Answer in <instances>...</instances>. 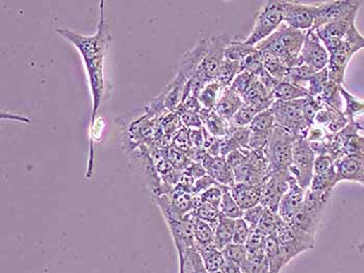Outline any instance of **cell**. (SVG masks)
<instances>
[{"label": "cell", "instance_id": "6da1fadb", "mask_svg": "<svg viewBox=\"0 0 364 273\" xmlns=\"http://www.w3.org/2000/svg\"><path fill=\"white\" fill-rule=\"evenodd\" d=\"M99 4V23L97 25V32L93 36H84V35L77 34L68 28H56V30L60 36L67 39L69 42L77 48L84 59V65H86L84 67H86L89 83H90L92 100H93L91 126L97 119L98 110L101 106L104 94H106V82L104 67H106L108 45L112 40L110 30H108L106 10H104L106 2L100 1Z\"/></svg>", "mask_w": 364, "mask_h": 273}, {"label": "cell", "instance_id": "7a4b0ae2", "mask_svg": "<svg viewBox=\"0 0 364 273\" xmlns=\"http://www.w3.org/2000/svg\"><path fill=\"white\" fill-rule=\"evenodd\" d=\"M306 32L283 23L272 36L255 47L261 54L280 59L291 69L298 66L299 56L304 44Z\"/></svg>", "mask_w": 364, "mask_h": 273}, {"label": "cell", "instance_id": "3957f363", "mask_svg": "<svg viewBox=\"0 0 364 273\" xmlns=\"http://www.w3.org/2000/svg\"><path fill=\"white\" fill-rule=\"evenodd\" d=\"M296 137L293 133L276 126L270 135L265 150L269 161L270 172H289L293 164V147Z\"/></svg>", "mask_w": 364, "mask_h": 273}, {"label": "cell", "instance_id": "277c9868", "mask_svg": "<svg viewBox=\"0 0 364 273\" xmlns=\"http://www.w3.org/2000/svg\"><path fill=\"white\" fill-rule=\"evenodd\" d=\"M283 23H284V17H283L282 0L267 1L257 12L254 25L250 34L241 40L246 44L255 47L272 36Z\"/></svg>", "mask_w": 364, "mask_h": 273}, {"label": "cell", "instance_id": "5b68a950", "mask_svg": "<svg viewBox=\"0 0 364 273\" xmlns=\"http://www.w3.org/2000/svg\"><path fill=\"white\" fill-rule=\"evenodd\" d=\"M272 109L275 113L276 126L293 133L296 137L306 138L313 126L305 118L302 99L275 102Z\"/></svg>", "mask_w": 364, "mask_h": 273}, {"label": "cell", "instance_id": "8992f818", "mask_svg": "<svg viewBox=\"0 0 364 273\" xmlns=\"http://www.w3.org/2000/svg\"><path fill=\"white\" fill-rule=\"evenodd\" d=\"M231 41L232 39L229 34H220L208 38L206 54L196 74L204 84L215 80L220 67L225 60L226 48Z\"/></svg>", "mask_w": 364, "mask_h": 273}, {"label": "cell", "instance_id": "52a82bcc", "mask_svg": "<svg viewBox=\"0 0 364 273\" xmlns=\"http://www.w3.org/2000/svg\"><path fill=\"white\" fill-rule=\"evenodd\" d=\"M317 154L306 138H296L293 147V164L291 174L303 189L308 190L313 178V168Z\"/></svg>", "mask_w": 364, "mask_h": 273}, {"label": "cell", "instance_id": "ba28073f", "mask_svg": "<svg viewBox=\"0 0 364 273\" xmlns=\"http://www.w3.org/2000/svg\"><path fill=\"white\" fill-rule=\"evenodd\" d=\"M329 52L315 30H308L298 59V66H304L313 73L327 68Z\"/></svg>", "mask_w": 364, "mask_h": 273}, {"label": "cell", "instance_id": "9c48e42d", "mask_svg": "<svg viewBox=\"0 0 364 273\" xmlns=\"http://www.w3.org/2000/svg\"><path fill=\"white\" fill-rule=\"evenodd\" d=\"M284 24L295 30L308 32L313 28L318 12L317 4L282 0Z\"/></svg>", "mask_w": 364, "mask_h": 273}, {"label": "cell", "instance_id": "30bf717a", "mask_svg": "<svg viewBox=\"0 0 364 273\" xmlns=\"http://www.w3.org/2000/svg\"><path fill=\"white\" fill-rule=\"evenodd\" d=\"M363 1L357 0H332V1L318 2L317 17L313 30H318L326 24L334 23L351 13L359 11Z\"/></svg>", "mask_w": 364, "mask_h": 273}, {"label": "cell", "instance_id": "8fae6325", "mask_svg": "<svg viewBox=\"0 0 364 273\" xmlns=\"http://www.w3.org/2000/svg\"><path fill=\"white\" fill-rule=\"evenodd\" d=\"M306 191L307 190L303 189L299 185L293 176L289 182V190L285 192L280 204H279L278 215L283 222L291 224L294 218L300 213L304 205Z\"/></svg>", "mask_w": 364, "mask_h": 273}, {"label": "cell", "instance_id": "7c38bea8", "mask_svg": "<svg viewBox=\"0 0 364 273\" xmlns=\"http://www.w3.org/2000/svg\"><path fill=\"white\" fill-rule=\"evenodd\" d=\"M202 165L206 174L213 178L219 185L231 188L235 183L234 174L227 163L226 158L211 157L208 154L205 157Z\"/></svg>", "mask_w": 364, "mask_h": 273}, {"label": "cell", "instance_id": "4fadbf2b", "mask_svg": "<svg viewBox=\"0 0 364 273\" xmlns=\"http://www.w3.org/2000/svg\"><path fill=\"white\" fill-rule=\"evenodd\" d=\"M334 164L339 183L354 182L364 186V159L344 156Z\"/></svg>", "mask_w": 364, "mask_h": 273}, {"label": "cell", "instance_id": "5bb4252c", "mask_svg": "<svg viewBox=\"0 0 364 273\" xmlns=\"http://www.w3.org/2000/svg\"><path fill=\"white\" fill-rule=\"evenodd\" d=\"M207 44H208V38L202 39L196 44L195 47L192 48L187 54L182 56V62L177 70L178 75L182 76L189 82L197 74L198 68L206 54Z\"/></svg>", "mask_w": 364, "mask_h": 273}, {"label": "cell", "instance_id": "9a60e30c", "mask_svg": "<svg viewBox=\"0 0 364 273\" xmlns=\"http://www.w3.org/2000/svg\"><path fill=\"white\" fill-rule=\"evenodd\" d=\"M357 13H358V11L351 13L348 16L334 21V23L326 24V25L315 30V32H317L322 43L329 42V41L342 40L348 30H350L351 26L356 23Z\"/></svg>", "mask_w": 364, "mask_h": 273}, {"label": "cell", "instance_id": "2e32d148", "mask_svg": "<svg viewBox=\"0 0 364 273\" xmlns=\"http://www.w3.org/2000/svg\"><path fill=\"white\" fill-rule=\"evenodd\" d=\"M263 187V186L252 185V183H235L230 188V192L241 210L245 211L254 205L261 204Z\"/></svg>", "mask_w": 364, "mask_h": 273}, {"label": "cell", "instance_id": "e0dca14e", "mask_svg": "<svg viewBox=\"0 0 364 273\" xmlns=\"http://www.w3.org/2000/svg\"><path fill=\"white\" fill-rule=\"evenodd\" d=\"M245 104L241 95L234 90L228 87L224 88L221 92L219 100H218L217 106L215 111L226 121L230 122L235 113Z\"/></svg>", "mask_w": 364, "mask_h": 273}, {"label": "cell", "instance_id": "ac0fdd59", "mask_svg": "<svg viewBox=\"0 0 364 273\" xmlns=\"http://www.w3.org/2000/svg\"><path fill=\"white\" fill-rule=\"evenodd\" d=\"M244 102L258 112L271 108L275 102L273 94L271 93L258 80L243 96Z\"/></svg>", "mask_w": 364, "mask_h": 273}, {"label": "cell", "instance_id": "d6986e66", "mask_svg": "<svg viewBox=\"0 0 364 273\" xmlns=\"http://www.w3.org/2000/svg\"><path fill=\"white\" fill-rule=\"evenodd\" d=\"M222 253L225 259V265L222 270L225 273H241V266L248 257L245 245L231 243L226 246Z\"/></svg>", "mask_w": 364, "mask_h": 273}, {"label": "cell", "instance_id": "ffe728a7", "mask_svg": "<svg viewBox=\"0 0 364 273\" xmlns=\"http://www.w3.org/2000/svg\"><path fill=\"white\" fill-rule=\"evenodd\" d=\"M203 128L211 136L223 138L227 135L229 122L218 114L215 110L208 111L202 109L199 112Z\"/></svg>", "mask_w": 364, "mask_h": 273}, {"label": "cell", "instance_id": "44dd1931", "mask_svg": "<svg viewBox=\"0 0 364 273\" xmlns=\"http://www.w3.org/2000/svg\"><path fill=\"white\" fill-rule=\"evenodd\" d=\"M177 253L178 261L183 273H209L196 246L184 250H178Z\"/></svg>", "mask_w": 364, "mask_h": 273}, {"label": "cell", "instance_id": "7402d4cb", "mask_svg": "<svg viewBox=\"0 0 364 273\" xmlns=\"http://www.w3.org/2000/svg\"><path fill=\"white\" fill-rule=\"evenodd\" d=\"M234 226V219L223 215L220 216L219 224L215 229V238H213V245L218 250H223L226 246L232 243Z\"/></svg>", "mask_w": 364, "mask_h": 273}, {"label": "cell", "instance_id": "603a6c76", "mask_svg": "<svg viewBox=\"0 0 364 273\" xmlns=\"http://www.w3.org/2000/svg\"><path fill=\"white\" fill-rule=\"evenodd\" d=\"M194 238H195V246L197 250L213 245V238H215V229L211 228L208 224L199 219L194 212L193 218Z\"/></svg>", "mask_w": 364, "mask_h": 273}, {"label": "cell", "instance_id": "cb8c5ba5", "mask_svg": "<svg viewBox=\"0 0 364 273\" xmlns=\"http://www.w3.org/2000/svg\"><path fill=\"white\" fill-rule=\"evenodd\" d=\"M272 94L275 102H294L308 96L306 90L289 82H279Z\"/></svg>", "mask_w": 364, "mask_h": 273}, {"label": "cell", "instance_id": "d4e9b609", "mask_svg": "<svg viewBox=\"0 0 364 273\" xmlns=\"http://www.w3.org/2000/svg\"><path fill=\"white\" fill-rule=\"evenodd\" d=\"M222 90H223V88L217 80L207 83L200 92L199 96H198L202 109L208 111L215 110Z\"/></svg>", "mask_w": 364, "mask_h": 273}, {"label": "cell", "instance_id": "484cf974", "mask_svg": "<svg viewBox=\"0 0 364 273\" xmlns=\"http://www.w3.org/2000/svg\"><path fill=\"white\" fill-rule=\"evenodd\" d=\"M197 250L201 255L207 272H218V270H221L223 266L225 265L223 253H222V250H218L213 244V245L206 246V248H199Z\"/></svg>", "mask_w": 364, "mask_h": 273}, {"label": "cell", "instance_id": "4316f807", "mask_svg": "<svg viewBox=\"0 0 364 273\" xmlns=\"http://www.w3.org/2000/svg\"><path fill=\"white\" fill-rule=\"evenodd\" d=\"M337 183L339 180H337V169L334 167L324 174H313L308 190L313 192L333 191Z\"/></svg>", "mask_w": 364, "mask_h": 273}, {"label": "cell", "instance_id": "83f0119b", "mask_svg": "<svg viewBox=\"0 0 364 273\" xmlns=\"http://www.w3.org/2000/svg\"><path fill=\"white\" fill-rule=\"evenodd\" d=\"M263 250H265L268 265H269V273H280L283 265L280 255H279V242L276 236L267 237Z\"/></svg>", "mask_w": 364, "mask_h": 273}, {"label": "cell", "instance_id": "f1b7e54d", "mask_svg": "<svg viewBox=\"0 0 364 273\" xmlns=\"http://www.w3.org/2000/svg\"><path fill=\"white\" fill-rule=\"evenodd\" d=\"M263 68L267 70L278 82H285L291 68L280 59L263 54Z\"/></svg>", "mask_w": 364, "mask_h": 273}, {"label": "cell", "instance_id": "f546056e", "mask_svg": "<svg viewBox=\"0 0 364 273\" xmlns=\"http://www.w3.org/2000/svg\"><path fill=\"white\" fill-rule=\"evenodd\" d=\"M241 72V63L225 59L220 67L215 80L221 85L222 88H228L232 85L237 74Z\"/></svg>", "mask_w": 364, "mask_h": 273}, {"label": "cell", "instance_id": "4dcf8cb0", "mask_svg": "<svg viewBox=\"0 0 364 273\" xmlns=\"http://www.w3.org/2000/svg\"><path fill=\"white\" fill-rule=\"evenodd\" d=\"M341 87L329 80L328 84L325 87L324 91H322V95L319 98L327 106L344 112V100L341 93Z\"/></svg>", "mask_w": 364, "mask_h": 273}, {"label": "cell", "instance_id": "1f68e13d", "mask_svg": "<svg viewBox=\"0 0 364 273\" xmlns=\"http://www.w3.org/2000/svg\"><path fill=\"white\" fill-rule=\"evenodd\" d=\"M341 93L342 98H344V104H346L344 113L350 121H354L355 118H356L357 116L364 114L363 99H361V98L357 97V96L353 95L352 93L346 91L344 86L341 88Z\"/></svg>", "mask_w": 364, "mask_h": 273}, {"label": "cell", "instance_id": "d6a6232c", "mask_svg": "<svg viewBox=\"0 0 364 273\" xmlns=\"http://www.w3.org/2000/svg\"><path fill=\"white\" fill-rule=\"evenodd\" d=\"M223 198H222L221 205H220V213L221 215L231 218V219H239L243 217L244 210L239 207L237 200L233 198L230 192V188L224 187L223 186Z\"/></svg>", "mask_w": 364, "mask_h": 273}, {"label": "cell", "instance_id": "836d02e7", "mask_svg": "<svg viewBox=\"0 0 364 273\" xmlns=\"http://www.w3.org/2000/svg\"><path fill=\"white\" fill-rule=\"evenodd\" d=\"M241 273H269L267 257L265 250L248 255L245 263L241 266Z\"/></svg>", "mask_w": 364, "mask_h": 273}, {"label": "cell", "instance_id": "e575fe53", "mask_svg": "<svg viewBox=\"0 0 364 273\" xmlns=\"http://www.w3.org/2000/svg\"><path fill=\"white\" fill-rule=\"evenodd\" d=\"M275 126H276V119H275V113L271 107V108L261 111L255 116L254 120L250 124L249 128L251 131H254V132L270 133L273 131Z\"/></svg>", "mask_w": 364, "mask_h": 273}, {"label": "cell", "instance_id": "d590c367", "mask_svg": "<svg viewBox=\"0 0 364 273\" xmlns=\"http://www.w3.org/2000/svg\"><path fill=\"white\" fill-rule=\"evenodd\" d=\"M255 49H256V47H254V46L246 44L243 41L237 40V39H232L230 44L226 48L225 59L241 63Z\"/></svg>", "mask_w": 364, "mask_h": 273}, {"label": "cell", "instance_id": "8d00e7d4", "mask_svg": "<svg viewBox=\"0 0 364 273\" xmlns=\"http://www.w3.org/2000/svg\"><path fill=\"white\" fill-rule=\"evenodd\" d=\"M341 43L344 49L352 56H354L359 50L363 49L364 36L357 30L356 23L351 26L346 36L342 38Z\"/></svg>", "mask_w": 364, "mask_h": 273}, {"label": "cell", "instance_id": "74e56055", "mask_svg": "<svg viewBox=\"0 0 364 273\" xmlns=\"http://www.w3.org/2000/svg\"><path fill=\"white\" fill-rule=\"evenodd\" d=\"M328 82L329 75L327 68L313 74L307 80V93L313 97H320Z\"/></svg>", "mask_w": 364, "mask_h": 273}, {"label": "cell", "instance_id": "f35d334b", "mask_svg": "<svg viewBox=\"0 0 364 273\" xmlns=\"http://www.w3.org/2000/svg\"><path fill=\"white\" fill-rule=\"evenodd\" d=\"M257 80L258 78H257L254 73L247 71V70H244V71H241L237 74L230 88L243 97L246 92L249 90L251 87L257 82Z\"/></svg>", "mask_w": 364, "mask_h": 273}, {"label": "cell", "instance_id": "ab89813d", "mask_svg": "<svg viewBox=\"0 0 364 273\" xmlns=\"http://www.w3.org/2000/svg\"><path fill=\"white\" fill-rule=\"evenodd\" d=\"M194 212H195L196 216L199 219L203 220L211 228L213 229L217 228L218 224H219L220 216H221L219 209L213 207L211 205L202 202L197 209L194 210Z\"/></svg>", "mask_w": 364, "mask_h": 273}, {"label": "cell", "instance_id": "60d3db41", "mask_svg": "<svg viewBox=\"0 0 364 273\" xmlns=\"http://www.w3.org/2000/svg\"><path fill=\"white\" fill-rule=\"evenodd\" d=\"M281 222H282V219L279 217L278 214L265 209V214H263V218L259 222L257 229L263 231L267 237L275 236Z\"/></svg>", "mask_w": 364, "mask_h": 273}, {"label": "cell", "instance_id": "b9f144b4", "mask_svg": "<svg viewBox=\"0 0 364 273\" xmlns=\"http://www.w3.org/2000/svg\"><path fill=\"white\" fill-rule=\"evenodd\" d=\"M258 111L248 104H244L231 119L230 123L241 128H249Z\"/></svg>", "mask_w": 364, "mask_h": 273}, {"label": "cell", "instance_id": "7bdbcfd3", "mask_svg": "<svg viewBox=\"0 0 364 273\" xmlns=\"http://www.w3.org/2000/svg\"><path fill=\"white\" fill-rule=\"evenodd\" d=\"M226 136L232 139L241 150H247L250 136V128H241V126H233V124L229 122L227 135Z\"/></svg>", "mask_w": 364, "mask_h": 273}, {"label": "cell", "instance_id": "ee69618b", "mask_svg": "<svg viewBox=\"0 0 364 273\" xmlns=\"http://www.w3.org/2000/svg\"><path fill=\"white\" fill-rule=\"evenodd\" d=\"M265 240H267V236L263 231H259L258 229H251L249 237L245 244L248 255H253L257 251L263 250Z\"/></svg>", "mask_w": 364, "mask_h": 273}, {"label": "cell", "instance_id": "f6af8a7d", "mask_svg": "<svg viewBox=\"0 0 364 273\" xmlns=\"http://www.w3.org/2000/svg\"><path fill=\"white\" fill-rule=\"evenodd\" d=\"M167 159L175 169L180 170V171H184L191 165L192 162H193L189 159L184 152H180V150H176L174 147L167 150Z\"/></svg>", "mask_w": 364, "mask_h": 273}, {"label": "cell", "instance_id": "bcb514c9", "mask_svg": "<svg viewBox=\"0 0 364 273\" xmlns=\"http://www.w3.org/2000/svg\"><path fill=\"white\" fill-rule=\"evenodd\" d=\"M270 135L271 132H254L250 130L247 150L252 152H263L269 143Z\"/></svg>", "mask_w": 364, "mask_h": 273}, {"label": "cell", "instance_id": "7dc6e473", "mask_svg": "<svg viewBox=\"0 0 364 273\" xmlns=\"http://www.w3.org/2000/svg\"><path fill=\"white\" fill-rule=\"evenodd\" d=\"M223 186L215 183V185L207 189L203 193L200 194V198H201L202 202L211 205L213 207L219 209L222 198H223Z\"/></svg>", "mask_w": 364, "mask_h": 273}, {"label": "cell", "instance_id": "c3c4849f", "mask_svg": "<svg viewBox=\"0 0 364 273\" xmlns=\"http://www.w3.org/2000/svg\"><path fill=\"white\" fill-rule=\"evenodd\" d=\"M265 212V207L263 205L259 204L250 207V209L245 210L241 218L247 222L251 229H257Z\"/></svg>", "mask_w": 364, "mask_h": 273}, {"label": "cell", "instance_id": "681fc988", "mask_svg": "<svg viewBox=\"0 0 364 273\" xmlns=\"http://www.w3.org/2000/svg\"><path fill=\"white\" fill-rule=\"evenodd\" d=\"M251 228L243 218L235 220L234 235L232 243L245 245L249 237Z\"/></svg>", "mask_w": 364, "mask_h": 273}, {"label": "cell", "instance_id": "f907efd6", "mask_svg": "<svg viewBox=\"0 0 364 273\" xmlns=\"http://www.w3.org/2000/svg\"><path fill=\"white\" fill-rule=\"evenodd\" d=\"M172 147L180 150L187 154L192 148L191 140H189V130L185 128H180L175 136L172 139Z\"/></svg>", "mask_w": 364, "mask_h": 273}, {"label": "cell", "instance_id": "816d5d0a", "mask_svg": "<svg viewBox=\"0 0 364 273\" xmlns=\"http://www.w3.org/2000/svg\"><path fill=\"white\" fill-rule=\"evenodd\" d=\"M177 113L182 119L183 128L187 130H198L203 128L201 118L198 113L189 112V111H178Z\"/></svg>", "mask_w": 364, "mask_h": 273}, {"label": "cell", "instance_id": "f5cc1de1", "mask_svg": "<svg viewBox=\"0 0 364 273\" xmlns=\"http://www.w3.org/2000/svg\"><path fill=\"white\" fill-rule=\"evenodd\" d=\"M335 167L334 159L329 154H319L315 158L313 174H324Z\"/></svg>", "mask_w": 364, "mask_h": 273}, {"label": "cell", "instance_id": "db71d44e", "mask_svg": "<svg viewBox=\"0 0 364 273\" xmlns=\"http://www.w3.org/2000/svg\"><path fill=\"white\" fill-rule=\"evenodd\" d=\"M218 183L213 180V178L206 174V176H202L199 180L196 181L195 183H194L193 191L192 193L195 194H202L203 192L206 191L209 188L213 187V185Z\"/></svg>", "mask_w": 364, "mask_h": 273}, {"label": "cell", "instance_id": "11a10c76", "mask_svg": "<svg viewBox=\"0 0 364 273\" xmlns=\"http://www.w3.org/2000/svg\"><path fill=\"white\" fill-rule=\"evenodd\" d=\"M257 78H258L259 82L265 87L270 92H273L275 87L278 84V80L276 78H274L269 72L267 71L265 68H263L259 71V73L257 74Z\"/></svg>", "mask_w": 364, "mask_h": 273}, {"label": "cell", "instance_id": "9f6ffc18", "mask_svg": "<svg viewBox=\"0 0 364 273\" xmlns=\"http://www.w3.org/2000/svg\"><path fill=\"white\" fill-rule=\"evenodd\" d=\"M184 171L189 174L195 181L199 180L200 178L207 174L204 166L201 163H197V162H192L191 165Z\"/></svg>", "mask_w": 364, "mask_h": 273}, {"label": "cell", "instance_id": "6f0895ef", "mask_svg": "<svg viewBox=\"0 0 364 273\" xmlns=\"http://www.w3.org/2000/svg\"><path fill=\"white\" fill-rule=\"evenodd\" d=\"M189 140L192 147L203 148L204 130L203 128L198 130H189Z\"/></svg>", "mask_w": 364, "mask_h": 273}, {"label": "cell", "instance_id": "680465c9", "mask_svg": "<svg viewBox=\"0 0 364 273\" xmlns=\"http://www.w3.org/2000/svg\"><path fill=\"white\" fill-rule=\"evenodd\" d=\"M357 250L360 253H364V240H363L360 243L357 244Z\"/></svg>", "mask_w": 364, "mask_h": 273}, {"label": "cell", "instance_id": "91938a15", "mask_svg": "<svg viewBox=\"0 0 364 273\" xmlns=\"http://www.w3.org/2000/svg\"><path fill=\"white\" fill-rule=\"evenodd\" d=\"M209 273H225L223 272V270H218V272H209Z\"/></svg>", "mask_w": 364, "mask_h": 273}]
</instances>
